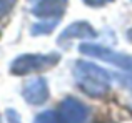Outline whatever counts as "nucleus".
Returning a JSON list of instances; mask_svg holds the SVG:
<instances>
[{"mask_svg":"<svg viewBox=\"0 0 132 123\" xmlns=\"http://www.w3.org/2000/svg\"><path fill=\"white\" fill-rule=\"evenodd\" d=\"M77 85L84 93L94 98H102L110 90V75L104 68L89 61H77L74 68Z\"/></svg>","mask_w":132,"mask_h":123,"instance_id":"obj_1","label":"nucleus"},{"mask_svg":"<svg viewBox=\"0 0 132 123\" xmlns=\"http://www.w3.org/2000/svg\"><path fill=\"white\" fill-rule=\"evenodd\" d=\"M60 60V55L57 53H47V55H22L12 63V71L13 75H27L32 71L45 70V68L54 67Z\"/></svg>","mask_w":132,"mask_h":123,"instance_id":"obj_2","label":"nucleus"},{"mask_svg":"<svg viewBox=\"0 0 132 123\" xmlns=\"http://www.w3.org/2000/svg\"><path fill=\"white\" fill-rule=\"evenodd\" d=\"M82 53L90 57H95V58H100L104 61H109V63L116 65V67L122 68L126 71H132V57L124 55V53H117L110 48H105V47L100 45H94V43H82L79 47Z\"/></svg>","mask_w":132,"mask_h":123,"instance_id":"obj_3","label":"nucleus"},{"mask_svg":"<svg viewBox=\"0 0 132 123\" xmlns=\"http://www.w3.org/2000/svg\"><path fill=\"white\" fill-rule=\"evenodd\" d=\"M89 113V108L74 97L65 98L59 108V118L62 123H85Z\"/></svg>","mask_w":132,"mask_h":123,"instance_id":"obj_4","label":"nucleus"},{"mask_svg":"<svg viewBox=\"0 0 132 123\" xmlns=\"http://www.w3.org/2000/svg\"><path fill=\"white\" fill-rule=\"evenodd\" d=\"M67 0H32V13L40 18L59 20L65 12Z\"/></svg>","mask_w":132,"mask_h":123,"instance_id":"obj_5","label":"nucleus"},{"mask_svg":"<svg viewBox=\"0 0 132 123\" xmlns=\"http://www.w3.org/2000/svg\"><path fill=\"white\" fill-rule=\"evenodd\" d=\"M23 98L30 105H42L48 98V87L44 78H34L23 87Z\"/></svg>","mask_w":132,"mask_h":123,"instance_id":"obj_6","label":"nucleus"},{"mask_svg":"<svg viewBox=\"0 0 132 123\" xmlns=\"http://www.w3.org/2000/svg\"><path fill=\"white\" fill-rule=\"evenodd\" d=\"M95 30L89 25L87 22H75L72 25H69V28H65L59 37V45L67 47L70 43L72 38H95Z\"/></svg>","mask_w":132,"mask_h":123,"instance_id":"obj_7","label":"nucleus"},{"mask_svg":"<svg viewBox=\"0 0 132 123\" xmlns=\"http://www.w3.org/2000/svg\"><path fill=\"white\" fill-rule=\"evenodd\" d=\"M59 20H47V22H40V23H35V25L32 27V35H47V33H50L52 30L55 28V25H57Z\"/></svg>","mask_w":132,"mask_h":123,"instance_id":"obj_8","label":"nucleus"},{"mask_svg":"<svg viewBox=\"0 0 132 123\" xmlns=\"http://www.w3.org/2000/svg\"><path fill=\"white\" fill-rule=\"evenodd\" d=\"M35 123H62L60 118H59V115H55L54 111H44V113H40L39 117L35 118Z\"/></svg>","mask_w":132,"mask_h":123,"instance_id":"obj_9","label":"nucleus"},{"mask_svg":"<svg viewBox=\"0 0 132 123\" xmlns=\"http://www.w3.org/2000/svg\"><path fill=\"white\" fill-rule=\"evenodd\" d=\"M15 2H17V0H0V17L7 15V13L13 8Z\"/></svg>","mask_w":132,"mask_h":123,"instance_id":"obj_10","label":"nucleus"},{"mask_svg":"<svg viewBox=\"0 0 132 123\" xmlns=\"http://www.w3.org/2000/svg\"><path fill=\"white\" fill-rule=\"evenodd\" d=\"M7 118H9V123H22L19 113L13 111V110H7Z\"/></svg>","mask_w":132,"mask_h":123,"instance_id":"obj_11","label":"nucleus"},{"mask_svg":"<svg viewBox=\"0 0 132 123\" xmlns=\"http://www.w3.org/2000/svg\"><path fill=\"white\" fill-rule=\"evenodd\" d=\"M84 2L90 7H102V5H105L107 2H112V0H84Z\"/></svg>","mask_w":132,"mask_h":123,"instance_id":"obj_12","label":"nucleus"},{"mask_svg":"<svg viewBox=\"0 0 132 123\" xmlns=\"http://www.w3.org/2000/svg\"><path fill=\"white\" fill-rule=\"evenodd\" d=\"M127 37H129V40H130V42H132V28L129 30V32H127Z\"/></svg>","mask_w":132,"mask_h":123,"instance_id":"obj_13","label":"nucleus"}]
</instances>
